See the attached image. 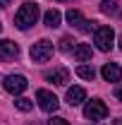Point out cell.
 Masks as SVG:
<instances>
[{
  "mask_svg": "<svg viewBox=\"0 0 122 125\" xmlns=\"http://www.w3.org/2000/svg\"><path fill=\"white\" fill-rule=\"evenodd\" d=\"M72 48H74L72 36H62V39H60V51H65V53H67V51H72Z\"/></svg>",
  "mask_w": 122,
  "mask_h": 125,
  "instance_id": "e0dca14e",
  "label": "cell"
},
{
  "mask_svg": "<svg viewBox=\"0 0 122 125\" xmlns=\"http://www.w3.org/2000/svg\"><path fill=\"white\" fill-rule=\"evenodd\" d=\"M53 58V43L48 39H41L38 43L31 46V60L34 62H46Z\"/></svg>",
  "mask_w": 122,
  "mask_h": 125,
  "instance_id": "277c9868",
  "label": "cell"
},
{
  "mask_svg": "<svg viewBox=\"0 0 122 125\" xmlns=\"http://www.w3.org/2000/svg\"><path fill=\"white\" fill-rule=\"evenodd\" d=\"M43 22H46V27H50V29H58L60 22H62V15L58 10H48L46 15H43Z\"/></svg>",
  "mask_w": 122,
  "mask_h": 125,
  "instance_id": "4fadbf2b",
  "label": "cell"
},
{
  "mask_svg": "<svg viewBox=\"0 0 122 125\" xmlns=\"http://www.w3.org/2000/svg\"><path fill=\"white\" fill-rule=\"evenodd\" d=\"M48 125H70V123H67L65 118H50V123H48Z\"/></svg>",
  "mask_w": 122,
  "mask_h": 125,
  "instance_id": "ac0fdd59",
  "label": "cell"
},
{
  "mask_svg": "<svg viewBox=\"0 0 122 125\" xmlns=\"http://www.w3.org/2000/svg\"><path fill=\"white\" fill-rule=\"evenodd\" d=\"M74 58L79 62H89L93 58V51H91V46L89 43H77L74 46Z\"/></svg>",
  "mask_w": 122,
  "mask_h": 125,
  "instance_id": "7c38bea8",
  "label": "cell"
},
{
  "mask_svg": "<svg viewBox=\"0 0 122 125\" xmlns=\"http://www.w3.org/2000/svg\"><path fill=\"white\" fill-rule=\"evenodd\" d=\"M36 101H38L41 111H46V113H55L58 106H60L58 96H55L53 92H48V89H38V92H36Z\"/></svg>",
  "mask_w": 122,
  "mask_h": 125,
  "instance_id": "5b68a950",
  "label": "cell"
},
{
  "mask_svg": "<svg viewBox=\"0 0 122 125\" xmlns=\"http://www.w3.org/2000/svg\"><path fill=\"white\" fill-rule=\"evenodd\" d=\"M101 12H105V15H117L120 10H117V2L115 0H103L101 2Z\"/></svg>",
  "mask_w": 122,
  "mask_h": 125,
  "instance_id": "2e32d148",
  "label": "cell"
},
{
  "mask_svg": "<svg viewBox=\"0 0 122 125\" xmlns=\"http://www.w3.org/2000/svg\"><path fill=\"white\" fill-rule=\"evenodd\" d=\"M2 87H5L10 94H22L26 87H29V82H26L24 75H7L5 82H2Z\"/></svg>",
  "mask_w": 122,
  "mask_h": 125,
  "instance_id": "8992f818",
  "label": "cell"
},
{
  "mask_svg": "<svg viewBox=\"0 0 122 125\" xmlns=\"http://www.w3.org/2000/svg\"><path fill=\"white\" fill-rule=\"evenodd\" d=\"M101 75H103L105 82H120L122 79V67L117 65V62H108V65H103Z\"/></svg>",
  "mask_w": 122,
  "mask_h": 125,
  "instance_id": "30bf717a",
  "label": "cell"
},
{
  "mask_svg": "<svg viewBox=\"0 0 122 125\" xmlns=\"http://www.w3.org/2000/svg\"><path fill=\"white\" fill-rule=\"evenodd\" d=\"M93 43H96L98 51L108 53L113 48V43H115V31H113V27H96V31H93Z\"/></svg>",
  "mask_w": 122,
  "mask_h": 125,
  "instance_id": "7a4b0ae2",
  "label": "cell"
},
{
  "mask_svg": "<svg viewBox=\"0 0 122 125\" xmlns=\"http://www.w3.org/2000/svg\"><path fill=\"white\" fill-rule=\"evenodd\" d=\"M67 22H70L72 27H77V29H81V31L93 29V22H86L79 10H67Z\"/></svg>",
  "mask_w": 122,
  "mask_h": 125,
  "instance_id": "9c48e42d",
  "label": "cell"
},
{
  "mask_svg": "<svg viewBox=\"0 0 122 125\" xmlns=\"http://www.w3.org/2000/svg\"><path fill=\"white\" fill-rule=\"evenodd\" d=\"M17 55H19V46L10 39H2L0 41V60L7 62V60H15Z\"/></svg>",
  "mask_w": 122,
  "mask_h": 125,
  "instance_id": "52a82bcc",
  "label": "cell"
},
{
  "mask_svg": "<svg viewBox=\"0 0 122 125\" xmlns=\"http://www.w3.org/2000/svg\"><path fill=\"white\" fill-rule=\"evenodd\" d=\"M113 125H122V118H120V120H115V123H113Z\"/></svg>",
  "mask_w": 122,
  "mask_h": 125,
  "instance_id": "44dd1931",
  "label": "cell"
},
{
  "mask_svg": "<svg viewBox=\"0 0 122 125\" xmlns=\"http://www.w3.org/2000/svg\"><path fill=\"white\" fill-rule=\"evenodd\" d=\"M29 125H41V123H36V120H34V123H29Z\"/></svg>",
  "mask_w": 122,
  "mask_h": 125,
  "instance_id": "603a6c76",
  "label": "cell"
},
{
  "mask_svg": "<svg viewBox=\"0 0 122 125\" xmlns=\"http://www.w3.org/2000/svg\"><path fill=\"white\" fill-rule=\"evenodd\" d=\"M0 29H2V24H0Z\"/></svg>",
  "mask_w": 122,
  "mask_h": 125,
  "instance_id": "d4e9b609",
  "label": "cell"
},
{
  "mask_svg": "<svg viewBox=\"0 0 122 125\" xmlns=\"http://www.w3.org/2000/svg\"><path fill=\"white\" fill-rule=\"evenodd\" d=\"M46 79L53 82V84H58V87H65L70 82V70L67 67H53V70L46 72Z\"/></svg>",
  "mask_w": 122,
  "mask_h": 125,
  "instance_id": "ba28073f",
  "label": "cell"
},
{
  "mask_svg": "<svg viewBox=\"0 0 122 125\" xmlns=\"http://www.w3.org/2000/svg\"><path fill=\"white\" fill-rule=\"evenodd\" d=\"M38 5H34V2H26V5H22L19 10H17L15 15V27L22 31H26L29 27H34L36 24V19H38Z\"/></svg>",
  "mask_w": 122,
  "mask_h": 125,
  "instance_id": "6da1fadb",
  "label": "cell"
},
{
  "mask_svg": "<svg viewBox=\"0 0 122 125\" xmlns=\"http://www.w3.org/2000/svg\"><path fill=\"white\" fill-rule=\"evenodd\" d=\"M84 99H86L84 87H72V89H67V104H70V106H79Z\"/></svg>",
  "mask_w": 122,
  "mask_h": 125,
  "instance_id": "8fae6325",
  "label": "cell"
},
{
  "mask_svg": "<svg viewBox=\"0 0 122 125\" xmlns=\"http://www.w3.org/2000/svg\"><path fill=\"white\" fill-rule=\"evenodd\" d=\"M15 106L19 111H24V113H29V111L34 108V101H31V99H24V96H17V99H15Z\"/></svg>",
  "mask_w": 122,
  "mask_h": 125,
  "instance_id": "9a60e30c",
  "label": "cell"
},
{
  "mask_svg": "<svg viewBox=\"0 0 122 125\" xmlns=\"http://www.w3.org/2000/svg\"><path fill=\"white\" fill-rule=\"evenodd\" d=\"M120 48H122V36H120Z\"/></svg>",
  "mask_w": 122,
  "mask_h": 125,
  "instance_id": "cb8c5ba5",
  "label": "cell"
},
{
  "mask_svg": "<svg viewBox=\"0 0 122 125\" xmlns=\"http://www.w3.org/2000/svg\"><path fill=\"white\" fill-rule=\"evenodd\" d=\"M77 75L81 79H93L96 77V70H93L91 65H79V67H77Z\"/></svg>",
  "mask_w": 122,
  "mask_h": 125,
  "instance_id": "5bb4252c",
  "label": "cell"
},
{
  "mask_svg": "<svg viewBox=\"0 0 122 125\" xmlns=\"http://www.w3.org/2000/svg\"><path fill=\"white\" fill-rule=\"evenodd\" d=\"M115 96H117V99L122 101V87H117V92H115Z\"/></svg>",
  "mask_w": 122,
  "mask_h": 125,
  "instance_id": "d6986e66",
  "label": "cell"
},
{
  "mask_svg": "<svg viewBox=\"0 0 122 125\" xmlns=\"http://www.w3.org/2000/svg\"><path fill=\"white\" fill-rule=\"evenodd\" d=\"M84 115H86L89 120H93V123H98V120H105V118H108V106L103 104V101L93 99V101H89V104L84 106Z\"/></svg>",
  "mask_w": 122,
  "mask_h": 125,
  "instance_id": "3957f363",
  "label": "cell"
},
{
  "mask_svg": "<svg viewBox=\"0 0 122 125\" xmlns=\"http://www.w3.org/2000/svg\"><path fill=\"white\" fill-rule=\"evenodd\" d=\"M7 5H10V0H0V10H2V7H7Z\"/></svg>",
  "mask_w": 122,
  "mask_h": 125,
  "instance_id": "ffe728a7",
  "label": "cell"
},
{
  "mask_svg": "<svg viewBox=\"0 0 122 125\" xmlns=\"http://www.w3.org/2000/svg\"><path fill=\"white\" fill-rule=\"evenodd\" d=\"M58 2H72V0H58Z\"/></svg>",
  "mask_w": 122,
  "mask_h": 125,
  "instance_id": "7402d4cb",
  "label": "cell"
}]
</instances>
